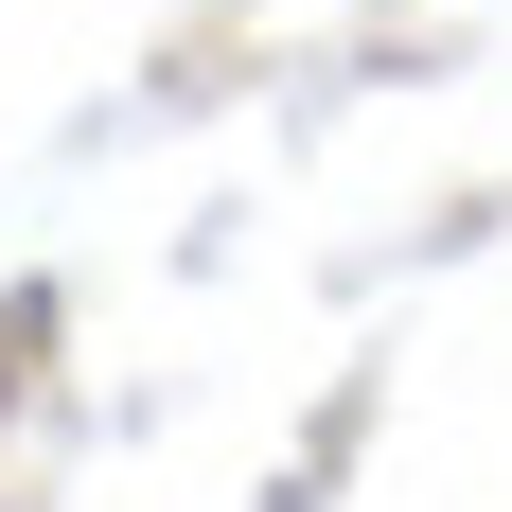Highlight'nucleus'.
Instances as JSON below:
<instances>
[]
</instances>
